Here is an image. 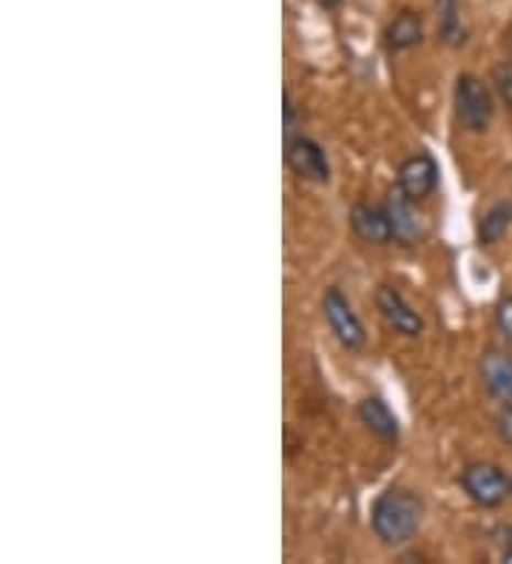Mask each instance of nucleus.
<instances>
[{
  "label": "nucleus",
  "mask_w": 512,
  "mask_h": 564,
  "mask_svg": "<svg viewBox=\"0 0 512 564\" xmlns=\"http://www.w3.org/2000/svg\"><path fill=\"white\" fill-rule=\"evenodd\" d=\"M492 95L487 89L484 80H478L476 75H458L456 80V118L472 134L490 129L492 120Z\"/></svg>",
  "instance_id": "f03ea898"
},
{
  "label": "nucleus",
  "mask_w": 512,
  "mask_h": 564,
  "mask_svg": "<svg viewBox=\"0 0 512 564\" xmlns=\"http://www.w3.org/2000/svg\"><path fill=\"white\" fill-rule=\"evenodd\" d=\"M495 325H499L501 337L512 345V294L501 296L495 305Z\"/></svg>",
  "instance_id": "dca6fc26"
},
{
  "label": "nucleus",
  "mask_w": 512,
  "mask_h": 564,
  "mask_svg": "<svg viewBox=\"0 0 512 564\" xmlns=\"http://www.w3.org/2000/svg\"><path fill=\"white\" fill-rule=\"evenodd\" d=\"M481 379H484L487 391L504 405H512V357L504 351H487L481 357Z\"/></svg>",
  "instance_id": "9d476101"
},
{
  "label": "nucleus",
  "mask_w": 512,
  "mask_h": 564,
  "mask_svg": "<svg viewBox=\"0 0 512 564\" xmlns=\"http://www.w3.org/2000/svg\"><path fill=\"white\" fill-rule=\"evenodd\" d=\"M322 311H325V319H328L330 330H334V337L339 339L341 348L362 351L364 345H368V330H364L362 319L356 317L348 296L341 294L339 289H328L325 296H322Z\"/></svg>",
  "instance_id": "7ed1b4c3"
},
{
  "label": "nucleus",
  "mask_w": 512,
  "mask_h": 564,
  "mask_svg": "<svg viewBox=\"0 0 512 564\" xmlns=\"http://www.w3.org/2000/svg\"><path fill=\"white\" fill-rule=\"evenodd\" d=\"M350 228H353V235L359 240L370 242V246H388L393 240L388 212L379 206H370V203H356L350 208Z\"/></svg>",
  "instance_id": "1a4fd4ad"
},
{
  "label": "nucleus",
  "mask_w": 512,
  "mask_h": 564,
  "mask_svg": "<svg viewBox=\"0 0 512 564\" xmlns=\"http://www.w3.org/2000/svg\"><path fill=\"white\" fill-rule=\"evenodd\" d=\"M375 308H379L384 323L393 330H399L402 337H422L424 334L422 314L393 285H379V291H375Z\"/></svg>",
  "instance_id": "0eeeda50"
},
{
  "label": "nucleus",
  "mask_w": 512,
  "mask_h": 564,
  "mask_svg": "<svg viewBox=\"0 0 512 564\" xmlns=\"http://www.w3.org/2000/svg\"><path fill=\"white\" fill-rule=\"evenodd\" d=\"M399 186L413 197V200H424L431 197L438 186V165L431 154H413L399 165Z\"/></svg>",
  "instance_id": "6e6552de"
},
{
  "label": "nucleus",
  "mask_w": 512,
  "mask_h": 564,
  "mask_svg": "<svg viewBox=\"0 0 512 564\" xmlns=\"http://www.w3.org/2000/svg\"><path fill=\"white\" fill-rule=\"evenodd\" d=\"M461 488L481 508H499L512 494V482H506V476L487 462H472L461 470Z\"/></svg>",
  "instance_id": "20e7f679"
},
{
  "label": "nucleus",
  "mask_w": 512,
  "mask_h": 564,
  "mask_svg": "<svg viewBox=\"0 0 512 564\" xmlns=\"http://www.w3.org/2000/svg\"><path fill=\"white\" fill-rule=\"evenodd\" d=\"M510 226L512 206L510 203H495V206L481 217V223H478V242H481V246H495L499 240H504Z\"/></svg>",
  "instance_id": "4468645a"
},
{
  "label": "nucleus",
  "mask_w": 512,
  "mask_h": 564,
  "mask_svg": "<svg viewBox=\"0 0 512 564\" xmlns=\"http://www.w3.org/2000/svg\"><path fill=\"white\" fill-rule=\"evenodd\" d=\"M359 420L364 422V427H368L375 440L388 442V445H393V442L399 440V431H402V427H399L396 413L390 411L388 402L379 400V397H368V400H362V405H359Z\"/></svg>",
  "instance_id": "9b49d317"
},
{
  "label": "nucleus",
  "mask_w": 512,
  "mask_h": 564,
  "mask_svg": "<svg viewBox=\"0 0 512 564\" xmlns=\"http://www.w3.org/2000/svg\"><path fill=\"white\" fill-rule=\"evenodd\" d=\"M499 434L506 442V447H512V405H504L499 411Z\"/></svg>",
  "instance_id": "f3484780"
},
{
  "label": "nucleus",
  "mask_w": 512,
  "mask_h": 564,
  "mask_svg": "<svg viewBox=\"0 0 512 564\" xmlns=\"http://www.w3.org/2000/svg\"><path fill=\"white\" fill-rule=\"evenodd\" d=\"M384 212L390 217V228H393V240L402 246H416L424 237V223L422 214L416 212V200L404 192L402 186H393L388 192V203Z\"/></svg>",
  "instance_id": "423d86ee"
},
{
  "label": "nucleus",
  "mask_w": 512,
  "mask_h": 564,
  "mask_svg": "<svg viewBox=\"0 0 512 564\" xmlns=\"http://www.w3.org/2000/svg\"><path fill=\"white\" fill-rule=\"evenodd\" d=\"M492 86H495L501 100L512 109V61L499 63V66L492 69Z\"/></svg>",
  "instance_id": "2eb2a0df"
},
{
  "label": "nucleus",
  "mask_w": 512,
  "mask_h": 564,
  "mask_svg": "<svg viewBox=\"0 0 512 564\" xmlns=\"http://www.w3.org/2000/svg\"><path fill=\"white\" fill-rule=\"evenodd\" d=\"M438 12V35L450 48L465 46L467 43V23L461 18V3L458 0H436Z\"/></svg>",
  "instance_id": "ddd939ff"
},
{
  "label": "nucleus",
  "mask_w": 512,
  "mask_h": 564,
  "mask_svg": "<svg viewBox=\"0 0 512 564\" xmlns=\"http://www.w3.org/2000/svg\"><path fill=\"white\" fill-rule=\"evenodd\" d=\"M424 519V502L422 496L404 488H388L379 494L373 502V513H370V524H373L375 536L382 539L390 547L407 544L416 536Z\"/></svg>",
  "instance_id": "f257e3e1"
},
{
  "label": "nucleus",
  "mask_w": 512,
  "mask_h": 564,
  "mask_svg": "<svg viewBox=\"0 0 512 564\" xmlns=\"http://www.w3.org/2000/svg\"><path fill=\"white\" fill-rule=\"evenodd\" d=\"M422 37H424L422 14L404 9V12H399L396 18H393V23H390L388 32H384V48H388V52H407V48L418 46Z\"/></svg>",
  "instance_id": "f8f14e48"
},
{
  "label": "nucleus",
  "mask_w": 512,
  "mask_h": 564,
  "mask_svg": "<svg viewBox=\"0 0 512 564\" xmlns=\"http://www.w3.org/2000/svg\"><path fill=\"white\" fill-rule=\"evenodd\" d=\"M285 160L296 177L319 183V186L322 183H330V160L316 140L305 138V134H299V138H287Z\"/></svg>",
  "instance_id": "39448f33"
},
{
  "label": "nucleus",
  "mask_w": 512,
  "mask_h": 564,
  "mask_svg": "<svg viewBox=\"0 0 512 564\" xmlns=\"http://www.w3.org/2000/svg\"><path fill=\"white\" fill-rule=\"evenodd\" d=\"M345 0H319V7L322 9H339Z\"/></svg>",
  "instance_id": "a211bd4d"
}]
</instances>
